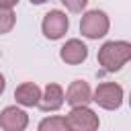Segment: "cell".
<instances>
[{
  "label": "cell",
  "instance_id": "cell-1",
  "mask_svg": "<svg viewBox=\"0 0 131 131\" xmlns=\"http://www.w3.org/2000/svg\"><path fill=\"white\" fill-rule=\"evenodd\" d=\"M131 59V43L129 41H106L98 49V63L104 72H119Z\"/></svg>",
  "mask_w": 131,
  "mask_h": 131
},
{
  "label": "cell",
  "instance_id": "cell-2",
  "mask_svg": "<svg viewBox=\"0 0 131 131\" xmlns=\"http://www.w3.org/2000/svg\"><path fill=\"white\" fill-rule=\"evenodd\" d=\"M108 29H111V20H108L106 12H102L98 8L84 12V16L80 20V33L86 39H100L108 33Z\"/></svg>",
  "mask_w": 131,
  "mask_h": 131
},
{
  "label": "cell",
  "instance_id": "cell-3",
  "mask_svg": "<svg viewBox=\"0 0 131 131\" xmlns=\"http://www.w3.org/2000/svg\"><path fill=\"white\" fill-rule=\"evenodd\" d=\"M92 100L106 111H117L123 104V86L117 82H102L92 92Z\"/></svg>",
  "mask_w": 131,
  "mask_h": 131
},
{
  "label": "cell",
  "instance_id": "cell-4",
  "mask_svg": "<svg viewBox=\"0 0 131 131\" xmlns=\"http://www.w3.org/2000/svg\"><path fill=\"white\" fill-rule=\"evenodd\" d=\"M66 121H68L70 131H98V125H100L98 115L88 104L86 106H72Z\"/></svg>",
  "mask_w": 131,
  "mask_h": 131
},
{
  "label": "cell",
  "instance_id": "cell-5",
  "mask_svg": "<svg viewBox=\"0 0 131 131\" xmlns=\"http://www.w3.org/2000/svg\"><path fill=\"white\" fill-rule=\"evenodd\" d=\"M68 29H70V18L66 16L63 10L53 8V10H49V12L43 16L41 31H43V35H45L49 41H57V39H61V37L68 33Z\"/></svg>",
  "mask_w": 131,
  "mask_h": 131
},
{
  "label": "cell",
  "instance_id": "cell-6",
  "mask_svg": "<svg viewBox=\"0 0 131 131\" xmlns=\"http://www.w3.org/2000/svg\"><path fill=\"white\" fill-rule=\"evenodd\" d=\"M29 125V115L18 108L16 104H10L2 108L0 113V129L2 131H25Z\"/></svg>",
  "mask_w": 131,
  "mask_h": 131
},
{
  "label": "cell",
  "instance_id": "cell-7",
  "mask_svg": "<svg viewBox=\"0 0 131 131\" xmlns=\"http://www.w3.org/2000/svg\"><path fill=\"white\" fill-rule=\"evenodd\" d=\"M63 100L70 106H86L92 100V90L86 80H74L63 92Z\"/></svg>",
  "mask_w": 131,
  "mask_h": 131
},
{
  "label": "cell",
  "instance_id": "cell-8",
  "mask_svg": "<svg viewBox=\"0 0 131 131\" xmlns=\"http://www.w3.org/2000/svg\"><path fill=\"white\" fill-rule=\"evenodd\" d=\"M59 57H61V61H66L68 66H78V63L86 61V57H88V47H86V43H82L80 39H70V41H66V43L61 45Z\"/></svg>",
  "mask_w": 131,
  "mask_h": 131
},
{
  "label": "cell",
  "instance_id": "cell-9",
  "mask_svg": "<svg viewBox=\"0 0 131 131\" xmlns=\"http://www.w3.org/2000/svg\"><path fill=\"white\" fill-rule=\"evenodd\" d=\"M61 104H63V88L59 84H55V82L47 84L45 90L41 92V98H39L37 106L43 113H53V111L61 108Z\"/></svg>",
  "mask_w": 131,
  "mask_h": 131
},
{
  "label": "cell",
  "instance_id": "cell-10",
  "mask_svg": "<svg viewBox=\"0 0 131 131\" xmlns=\"http://www.w3.org/2000/svg\"><path fill=\"white\" fill-rule=\"evenodd\" d=\"M41 98V88L35 82H23L14 90V100L20 106H37Z\"/></svg>",
  "mask_w": 131,
  "mask_h": 131
},
{
  "label": "cell",
  "instance_id": "cell-11",
  "mask_svg": "<svg viewBox=\"0 0 131 131\" xmlns=\"http://www.w3.org/2000/svg\"><path fill=\"white\" fill-rule=\"evenodd\" d=\"M37 131H70V127H68L66 117L51 115V117H45V119L39 123Z\"/></svg>",
  "mask_w": 131,
  "mask_h": 131
},
{
  "label": "cell",
  "instance_id": "cell-12",
  "mask_svg": "<svg viewBox=\"0 0 131 131\" xmlns=\"http://www.w3.org/2000/svg\"><path fill=\"white\" fill-rule=\"evenodd\" d=\"M14 23H16V16H14L12 8H2L0 6V35L10 33L12 27H14Z\"/></svg>",
  "mask_w": 131,
  "mask_h": 131
},
{
  "label": "cell",
  "instance_id": "cell-13",
  "mask_svg": "<svg viewBox=\"0 0 131 131\" xmlns=\"http://www.w3.org/2000/svg\"><path fill=\"white\" fill-rule=\"evenodd\" d=\"M70 12H82L84 8H86V4H88V0H59Z\"/></svg>",
  "mask_w": 131,
  "mask_h": 131
},
{
  "label": "cell",
  "instance_id": "cell-14",
  "mask_svg": "<svg viewBox=\"0 0 131 131\" xmlns=\"http://www.w3.org/2000/svg\"><path fill=\"white\" fill-rule=\"evenodd\" d=\"M16 4H18V0H0V6L2 8H12Z\"/></svg>",
  "mask_w": 131,
  "mask_h": 131
},
{
  "label": "cell",
  "instance_id": "cell-15",
  "mask_svg": "<svg viewBox=\"0 0 131 131\" xmlns=\"http://www.w3.org/2000/svg\"><path fill=\"white\" fill-rule=\"evenodd\" d=\"M4 88H6V80H4V76L0 74V94L4 92Z\"/></svg>",
  "mask_w": 131,
  "mask_h": 131
},
{
  "label": "cell",
  "instance_id": "cell-16",
  "mask_svg": "<svg viewBox=\"0 0 131 131\" xmlns=\"http://www.w3.org/2000/svg\"><path fill=\"white\" fill-rule=\"evenodd\" d=\"M47 0H31V4H45Z\"/></svg>",
  "mask_w": 131,
  "mask_h": 131
}]
</instances>
